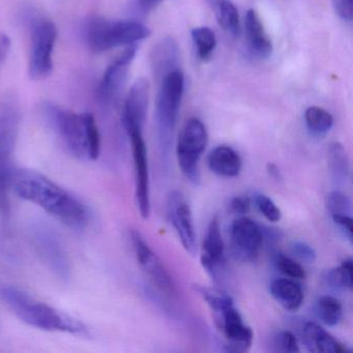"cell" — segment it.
I'll use <instances>...</instances> for the list:
<instances>
[{
  "label": "cell",
  "mask_w": 353,
  "mask_h": 353,
  "mask_svg": "<svg viewBox=\"0 0 353 353\" xmlns=\"http://www.w3.org/2000/svg\"><path fill=\"white\" fill-rule=\"evenodd\" d=\"M11 189L73 230H83L90 224V212L84 202L38 171L14 169Z\"/></svg>",
  "instance_id": "6da1fadb"
},
{
  "label": "cell",
  "mask_w": 353,
  "mask_h": 353,
  "mask_svg": "<svg viewBox=\"0 0 353 353\" xmlns=\"http://www.w3.org/2000/svg\"><path fill=\"white\" fill-rule=\"evenodd\" d=\"M0 301H3L22 321L32 327L75 334L85 332V326L79 320L34 299L11 285L0 283Z\"/></svg>",
  "instance_id": "7a4b0ae2"
},
{
  "label": "cell",
  "mask_w": 353,
  "mask_h": 353,
  "mask_svg": "<svg viewBox=\"0 0 353 353\" xmlns=\"http://www.w3.org/2000/svg\"><path fill=\"white\" fill-rule=\"evenodd\" d=\"M17 100L8 94L0 101V212L9 216V190L13 174V159L19 129Z\"/></svg>",
  "instance_id": "3957f363"
},
{
  "label": "cell",
  "mask_w": 353,
  "mask_h": 353,
  "mask_svg": "<svg viewBox=\"0 0 353 353\" xmlns=\"http://www.w3.org/2000/svg\"><path fill=\"white\" fill-rule=\"evenodd\" d=\"M150 36V30L136 21H113L94 17L84 26V38L92 52H105L117 47L137 44Z\"/></svg>",
  "instance_id": "277c9868"
},
{
  "label": "cell",
  "mask_w": 353,
  "mask_h": 353,
  "mask_svg": "<svg viewBox=\"0 0 353 353\" xmlns=\"http://www.w3.org/2000/svg\"><path fill=\"white\" fill-rule=\"evenodd\" d=\"M161 81L157 97L156 121L161 152L167 156L172 144L173 133L179 117L185 90V77L179 69L167 73Z\"/></svg>",
  "instance_id": "5b68a950"
},
{
  "label": "cell",
  "mask_w": 353,
  "mask_h": 353,
  "mask_svg": "<svg viewBox=\"0 0 353 353\" xmlns=\"http://www.w3.org/2000/svg\"><path fill=\"white\" fill-rule=\"evenodd\" d=\"M43 114L50 129L74 158L90 161L86 113L78 114L46 103L43 107Z\"/></svg>",
  "instance_id": "8992f818"
},
{
  "label": "cell",
  "mask_w": 353,
  "mask_h": 353,
  "mask_svg": "<svg viewBox=\"0 0 353 353\" xmlns=\"http://www.w3.org/2000/svg\"><path fill=\"white\" fill-rule=\"evenodd\" d=\"M208 144L205 125L198 119L187 121L177 142L176 154L183 174L194 185H199V161Z\"/></svg>",
  "instance_id": "52a82bcc"
},
{
  "label": "cell",
  "mask_w": 353,
  "mask_h": 353,
  "mask_svg": "<svg viewBox=\"0 0 353 353\" xmlns=\"http://www.w3.org/2000/svg\"><path fill=\"white\" fill-rule=\"evenodd\" d=\"M57 39V28L50 20H38L32 26L30 73L34 80H42L52 73V53Z\"/></svg>",
  "instance_id": "ba28073f"
},
{
  "label": "cell",
  "mask_w": 353,
  "mask_h": 353,
  "mask_svg": "<svg viewBox=\"0 0 353 353\" xmlns=\"http://www.w3.org/2000/svg\"><path fill=\"white\" fill-rule=\"evenodd\" d=\"M32 239L37 253L47 268L57 278L69 280L71 274L69 257L57 233L46 225H34Z\"/></svg>",
  "instance_id": "9c48e42d"
},
{
  "label": "cell",
  "mask_w": 353,
  "mask_h": 353,
  "mask_svg": "<svg viewBox=\"0 0 353 353\" xmlns=\"http://www.w3.org/2000/svg\"><path fill=\"white\" fill-rule=\"evenodd\" d=\"M214 323L226 339L229 352H247L253 344L254 332L243 321V316L234 305V301L212 312Z\"/></svg>",
  "instance_id": "30bf717a"
},
{
  "label": "cell",
  "mask_w": 353,
  "mask_h": 353,
  "mask_svg": "<svg viewBox=\"0 0 353 353\" xmlns=\"http://www.w3.org/2000/svg\"><path fill=\"white\" fill-rule=\"evenodd\" d=\"M130 239L135 252L136 259L141 270L145 272L158 290L167 296H173L175 294V288L172 278L158 255L152 251L141 233L138 231H131Z\"/></svg>",
  "instance_id": "8fae6325"
},
{
  "label": "cell",
  "mask_w": 353,
  "mask_h": 353,
  "mask_svg": "<svg viewBox=\"0 0 353 353\" xmlns=\"http://www.w3.org/2000/svg\"><path fill=\"white\" fill-rule=\"evenodd\" d=\"M127 133L131 140L135 169L136 201L142 218L148 219L150 214V189L148 148L142 130H130Z\"/></svg>",
  "instance_id": "7c38bea8"
},
{
  "label": "cell",
  "mask_w": 353,
  "mask_h": 353,
  "mask_svg": "<svg viewBox=\"0 0 353 353\" xmlns=\"http://www.w3.org/2000/svg\"><path fill=\"white\" fill-rule=\"evenodd\" d=\"M230 243L235 259L253 261L263 245L261 227L251 219L245 216L236 219L231 225Z\"/></svg>",
  "instance_id": "4fadbf2b"
},
{
  "label": "cell",
  "mask_w": 353,
  "mask_h": 353,
  "mask_svg": "<svg viewBox=\"0 0 353 353\" xmlns=\"http://www.w3.org/2000/svg\"><path fill=\"white\" fill-rule=\"evenodd\" d=\"M167 212L171 224L174 227L181 239V245L188 253L195 255L197 251V241L193 214L185 196L179 190H173L168 194Z\"/></svg>",
  "instance_id": "5bb4252c"
},
{
  "label": "cell",
  "mask_w": 353,
  "mask_h": 353,
  "mask_svg": "<svg viewBox=\"0 0 353 353\" xmlns=\"http://www.w3.org/2000/svg\"><path fill=\"white\" fill-rule=\"evenodd\" d=\"M137 50V44L129 45L107 68L99 90V94L105 102L115 100L121 94L127 80L130 65L135 59Z\"/></svg>",
  "instance_id": "9a60e30c"
},
{
  "label": "cell",
  "mask_w": 353,
  "mask_h": 353,
  "mask_svg": "<svg viewBox=\"0 0 353 353\" xmlns=\"http://www.w3.org/2000/svg\"><path fill=\"white\" fill-rule=\"evenodd\" d=\"M150 101V84L144 78H140L132 85L123 111V123L125 131L133 129L143 130L148 114Z\"/></svg>",
  "instance_id": "2e32d148"
},
{
  "label": "cell",
  "mask_w": 353,
  "mask_h": 353,
  "mask_svg": "<svg viewBox=\"0 0 353 353\" xmlns=\"http://www.w3.org/2000/svg\"><path fill=\"white\" fill-rule=\"evenodd\" d=\"M224 262L225 245L220 222L218 218H214L208 225L202 245L201 264L206 272L216 281Z\"/></svg>",
  "instance_id": "e0dca14e"
},
{
  "label": "cell",
  "mask_w": 353,
  "mask_h": 353,
  "mask_svg": "<svg viewBox=\"0 0 353 353\" xmlns=\"http://www.w3.org/2000/svg\"><path fill=\"white\" fill-rule=\"evenodd\" d=\"M301 342L310 352L347 353L351 349L339 342L316 322H305L301 328Z\"/></svg>",
  "instance_id": "ac0fdd59"
},
{
  "label": "cell",
  "mask_w": 353,
  "mask_h": 353,
  "mask_svg": "<svg viewBox=\"0 0 353 353\" xmlns=\"http://www.w3.org/2000/svg\"><path fill=\"white\" fill-rule=\"evenodd\" d=\"M245 30L250 50L259 59H268L272 52V41L254 10H250L245 15Z\"/></svg>",
  "instance_id": "d6986e66"
},
{
  "label": "cell",
  "mask_w": 353,
  "mask_h": 353,
  "mask_svg": "<svg viewBox=\"0 0 353 353\" xmlns=\"http://www.w3.org/2000/svg\"><path fill=\"white\" fill-rule=\"evenodd\" d=\"M208 164L214 174L227 179L236 177L243 167L239 154L230 146L226 145L214 148L208 154Z\"/></svg>",
  "instance_id": "ffe728a7"
},
{
  "label": "cell",
  "mask_w": 353,
  "mask_h": 353,
  "mask_svg": "<svg viewBox=\"0 0 353 353\" xmlns=\"http://www.w3.org/2000/svg\"><path fill=\"white\" fill-rule=\"evenodd\" d=\"M270 294L288 311H296L303 301V288L292 279H276L270 287Z\"/></svg>",
  "instance_id": "44dd1931"
},
{
  "label": "cell",
  "mask_w": 353,
  "mask_h": 353,
  "mask_svg": "<svg viewBox=\"0 0 353 353\" xmlns=\"http://www.w3.org/2000/svg\"><path fill=\"white\" fill-rule=\"evenodd\" d=\"M152 67L154 74L162 79L167 73L177 69L179 48L174 41L166 39L157 45L152 52Z\"/></svg>",
  "instance_id": "7402d4cb"
},
{
  "label": "cell",
  "mask_w": 353,
  "mask_h": 353,
  "mask_svg": "<svg viewBox=\"0 0 353 353\" xmlns=\"http://www.w3.org/2000/svg\"><path fill=\"white\" fill-rule=\"evenodd\" d=\"M212 9L214 10L219 26L233 37L241 34V23L236 7L230 0H208Z\"/></svg>",
  "instance_id": "603a6c76"
},
{
  "label": "cell",
  "mask_w": 353,
  "mask_h": 353,
  "mask_svg": "<svg viewBox=\"0 0 353 353\" xmlns=\"http://www.w3.org/2000/svg\"><path fill=\"white\" fill-rule=\"evenodd\" d=\"M328 167L334 183L344 185L350 175V165L346 150L342 144L334 142L328 150Z\"/></svg>",
  "instance_id": "cb8c5ba5"
},
{
  "label": "cell",
  "mask_w": 353,
  "mask_h": 353,
  "mask_svg": "<svg viewBox=\"0 0 353 353\" xmlns=\"http://www.w3.org/2000/svg\"><path fill=\"white\" fill-rule=\"evenodd\" d=\"M315 314L324 325L334 327L343 318V305L339 299L330 295L319 297L315 303Z\"/></svg>",
  "instance_id": "d4e9b609"
},
{
  "label": "cell",
  "mask_w": 353,
  "mask_h": 353,
  "mask_svg": "<svg viewBox=\"0 0 353 353\" xmlns=\"http://www.w3.org/2000/svg\"><path fill=\"white\" fill-rule=\"evenodd\" d=\"M323 281L334 290H351L353 282V262L351 258L344 260L338 268H332L324 274Z\"/></svg>",
  "instance_id": "484cf974"
},
{
  "label": "cell",
  "mask_w": 353,
  "mask_h": 353,
  "mask_svg": "<svg viewBox=\"0 0 353 353\" xmlns=\"http://www.w3.org/2000/svg\"><path fill=\"white\" fill-rule=\"evenodd\" d=\"M305 125L314 136H324L332 130L334 117L327 111L317 106L309 107L305 113Z\"/></svg>",
  "instance_id": "4316f807"
},
{
  "label": "cell",
  "mask_w": 353,
  "mask_h": 353,
  "mask_svg": "<svg viewBox=\"0 0 353 353\" xmlns=\"http://www.w3.org/2000/svg\"><path fill=\"white\" fill-rule=\"evenodd\" d=\"M192 38L197 48V54L201 61H208L216 46L214 32L208 28H197L192 30Z\"/></svg>",
  "instance_id": "83f0119b"
},
{
  "label": "cell",
  "mask_w": 353,
  "mask_h": 353,
  "mask_svg": "<svg viewBox=\"0 0 353 353\" xmlns=\"http://www.w3.org/2000/svg\"><path fill=\"white\" fill-rule=\"evenodd\" d=\"M326 206L330 216H351L352 214V201L350 197L338 190L328 194L326 197Z\"/></svg>",
  "instance_id": "f1b7e54d"
},
{
  "label": "cell",
  "mask_w": 353,
  "mask_h": 353,
  "mask_svg": "<svg viewBox=\"0 0 353 353\" xmlns=\"http://www.w3.org/2000/svg\"><path fill=\"white\" fill-rule=\"evenodd\" d=\"M274 263L276 268L288 278L296 279V280L305 279V272L303 266L288 256L276 253L274 257Z\"/></svg>",
  "instance_id": "f546056e"
},
{
  "label": "cell",
  "mask_w": 353,
  "mask_h": 353,
  "mask_svg": "<svg viewBox=\"0 0 353 353\" xmlns=\"http://www.w3.org/2000/svg\"><path fill=\"white\" fill-rule=\"evenodd\" d=\"M254 203L259 210L260 214L270 221V223H276L282 218L280 208L268 196L262 193H255L253 197Z\"/></svg>",
  "instance_id": "4dcf8cb0"
},
{
  "label": "cell",
  "mask_w": 353,
  "mask_h": 353,
  "mask_svg": "<svg viewBox=\"0 0 353 353\" xmlns=\"http://www.w3.org/2000/svg\"><path fill=\"white\" fill-rule=\"evenodd\" d=\"M88 123V146H90V161L98 160L101 154V135L96 119L92 113H86Z\"/></svg>",
  "instance_id": "1f68e13d"
},
{
  "label": "cell",
  "mask_w": 353,
  "mask_h": 353,
  "mask_svg": "<svg viewBox=\"0 0 353 353\" xmlns=\"http://www.w3.org/2000/svg\"><path fill=\"white\" fill-rule=\"evenodd\" d=\"M291 252L293 255L296 256L301 261L305 263H314L317 259V253L315 249L310 243L303 241H293L291 243Z\"/></svg>",
  "instance_id": "d6a6232c"
},
{
  "label": "cell",
  "mask_w": 353,
  "mask_h": 353,
  "mask_svg": "<svg viewBox=\"0 0 353 353\" xmlns=\"http://www.w3.org/2000/svg\"><path fill=\"white\" fill-rule=\"evenodd\" d=\"M276 345L279 350L284 351V352H299V342H297L296 336L288 330L281 332L276 334Z\"/></svg>",
  "instance_id": "836d02e7"
},
{
  "label": "cell",
  "mask_w": 353,
  "mask_h": 353,
  "mask_svg": "<svg viewBox=\"0 0 353 353\" xmlns=\"http://www.w3.org/2000/svg\"><path fill=\"white\" fill-rule=\"evenodd\" d=\"M332 216V222L338 227L339 230L343 233L347 241L352 243V216H340V214H334Z\"/></svg>",
  "instance_id": "e575fe53"
},
{
  "label": "cell",
  "mask_w": 353,
  "mask_h": 353,
  "mask_svg": "<svg viewBox=\"0 0 353 353\" xmlns=\"http://www.w3.org/2000/svg\"><path fill=\"white\" fill-rule=\"evenodd\" d=\"M252 206L251 198L248 196H235L229 202V210L235 214H245Z\"/></svg>",
  "instance_id": "d590c367"
},
{
  "label": "cell",
  "mask_w": 353,
  "mask_h": 353,
  "mask_svg": "<svg viewBox=\"0 0 353 353\" xmlns=\"http://www.w3.org/2000/svg\"><path fill=\"white\" fill-rule=\"evenodd\" d=\"M336 11L339 16L346 21L352 20L353 0H336Z\"/></svg>",
  "instance_id": "8d00e7d4"
},
{
  "label": "cell",
  "mask_w": 353,
  "mask_h": 353,
  "mask_svg": "<svg viewBox=\"0 0 353 353\" xmlns=\"http://www.w3.org/2000/svg\"><path fill=\"white\" fill-rule=\"evenodd\" d=\"M261 227L262 236H263V243H276L283 239V232L279 229L272 228V227Z\"/></svg>",
  "instance_id": "74e56055"
},
{
  "label": "cell",
  "mask_w": 353,
  "mask_h": 353,
  "mask_svg": "<svg viewBox=\"0 0 353 353\" xmlns=\"http://www.w3.org/2000/svg\"><path fill=\"white\" fill-rule=\"evenodd\" d=\"M11 49V39L5 34H0V67L7 59Z\"/></svg>",
  "instance_id": "f35d334b"
},
{
  "label": "cell",
  "mask_w": 353,
  "mask_h": 353,
  "mask_svg": "<svg viewBox=\"0 0 353 353\" xmlns=\"http://www.w3.org/2000/svg\"><path fill=\"white\" fill-rule=\"evenodd\" d=\"M138 5L142 11H150L156 8L159 3H162L163 0H137Z\"/></svg>",
  "instance_id": "ab89813d"
},
{
  "label": "cell",
  "mask_w": 353,
  "mask_h": 353,
  "mask_svg": "<svg viewBox=\"0 0 353 353\" xmlns=\"http://www.w3.org/2000/svg\"><path fill=\"white\" fill-rule=\"evenodd\" d=\"M266 170H268V174H270L272 179H276V181L282 179L280 169L278 168L276 164L268 163V166H266Z\"/></svg>",
  "instance_id": "60d3db41"
}]
</instances>
